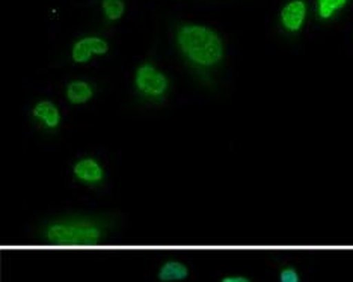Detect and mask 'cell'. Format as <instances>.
I'll use <instances>...</instances> for the list:
<instances>
[{
  "instance_id": "7",
  "label": "cell",
  "mask_w": 353,
  "mask_h": 282,
  "mask_svg": "<svg viewBox=\"0 0 353 282\" xmlns=\"http://www.w3.org/2000/svg\"><path fill=\"white\" fill-rule=\"evenodd\" d=\"M32 118L37 121V124L39 127H43L49 132L58 130L62 121L59 108L50 100L38 101L35 106L32 108Z\"/></svg>"
},
{
  "instance_id": "9",
  "label": "cell",
  "mask_w": 353,
  "mask_h": 282,
  "mask_svg": "<svg viewBox=\"0 0 353 282\" xmlns=\"http://www.w3.org/2000/svg\"><path fill=\"white\" fill-rule=\"evenodd\" d=\"M65 97L74 106H82L92 100L94 88L86 80H71L65 88Z\"/></svg>"
},
{
  "instance_id": "8",
  "label": "cell",
  "mask_w": 353,
  "mask_h": 282,
  "mask_svg": "<svg viewBox=\"0 0 353 282\" xmlns=\"http://www.w3.org/2000/svg\"><path fill=\"white\" fill-rule=\"evenodd\" d=\"M190 275V269L186 263L175 259H168L157 269L159 282H181L186 281Z\"/></svg>"
},
{
  "instance_id": "6",
  "label": "cell",
  "mask_w": 353,
  "mask_h": 282,
  "mask_svg": "<svg viewBox=\"0 0 353 282\" xmlns=\"http://www.w3.org/2000/svg\"><path fill=\"white\" fill-rule=\"evenodd\" d=\"M307 20V3L305 0H290L279 12V21L287 32L298 34Z\"/></svg>"
},
{
  "instance_id": "5",
  "label": "cell",
  "mask_w": 353,
  "mask_h": 282,
  "mask_svg": "<svg viewBox=\"0 0 353 282\" xmlns=\"http://www.w3.org/2000/svg\"><path fill=\"white\" fill-rule=\"evenodd\" d=\"M73 175L74 179L90 188H100L106 174L97 159L94 157H82L73 165Z\"/></svg>"
},
{
  "instance_id": "10",
  "label": "cell",
  "mask_w": 353,
  "mask_h": 282,
  "mask_svg": "<svg viewBox=\"0 0 353 282\" xmlns=\"http://www.w3.org/2000/svg\"><path fill=\"white\" fill-rule=\"evenodd\" d=\"M101 11L109 23H117L124 17L125 2L124 0H101Z\"/></svg>"
},
{
  "instance_id": "13",
  "label": "cell",
  "mask_w": 353,
  "mask_h": 282,
  "mask_svg": "<svg viewBox=\"0 0 353 282\" xmlns=\"http://www.w3.org/2000/svg\"><path fill=\"white\" fill-rule=\"evenodd\" d=\"M219 282H254V281L243 275H225L219 279Z\"/></svg>"
},
{
  "instance_id": "3",
  "label": "cell",
  "mask_w": 353,
  "mask_h": 282,
  "mask_svg": "<svg viewBox=\"0 0 353 282\" xmlns=\"http://www.w3.org/2000/svg\"><path fill=\"white\" fill-rule=\"evenodd\" d=\"M134 91L148 103H162L170 94V79L152 62H143L134 71Z\"/></svg>"
},
{
  "instance_id": "2",
  "label": "cell",
  "mask_w": 353,
  "mask_h": 282,
  "mask_svg": "<svg viewBox=\"0 0 353 282\" xmlns=\"http://www.w3.org/2000/svg\"><path fill=\"white\" fill-rule=\"evenodd\" d=\"M181 54L195 67L212 68L223 59L222 38L203 24H183L175 35Z\"/></svg>"
},
{
  "instance_id": "1",
  "label": "cell",
  "mask_w": 353,
  "mask_h": 282,
  "mask_svg": "<svg viewBox=\"0 0 353 282\" xmlns=\"http://www.w3.org/2000/svg\"><path fill=\"white\" fill-rule=\"evenodd\" d=\"M110 228L112 223L101 217H65L44 225L39 240L52 246H100Z\"/></svg>"
},
{
  "instance_id": "4",
  "label": "cell",
  "mask_w": 353,
  "mask_h": 282,
  "mask_svg": "<svg viewBox=\"0 0 353 282\" xmlns=\"http://www.w3.org/2000/svg\"><path fill=\"white\" fill-rule=\"evenodd\" d=\"M109 52V43L101 37H83L71 47V59L76 63H88L95 56H104Z\"/></svg>"
},
{
  "instance_id": "11",
  "label": "cell",
  "mask_w": 353,
  "mask_h": 282,
  "mask_svg": "<svg viewBox=\"0 0 353 282\" xmlns=\"http://www.w3.org/2000/svg\"><path fill=\"white\" fill-rule=\"evenodd\" d=\"M349 0H317L316 11L322 20H331L336 12H340Z\"/></svg>"
},
{
  "instance_id": "12",
  "label": "cell",
  "mask_w": 353,
  "mask_h": 282,
  "mask_svg": "<svg viewBox=\"0 0 353 282\" xmlns=\"http://www.w3.org/2000/svg\"><path fill=\"white\" fill-rule=\"evenodd\" d=\"M278 281L279 282H302L299 270L293 264L281 265L278 270Z\"/></svg>"
}]
</instances>
